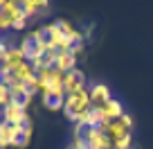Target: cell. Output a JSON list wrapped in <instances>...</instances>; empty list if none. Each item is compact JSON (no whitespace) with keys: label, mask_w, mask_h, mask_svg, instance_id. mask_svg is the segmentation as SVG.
Segmentation results:
<instances>
[{"label":"cell","mask_w":153,"mask_h":149,"mask_svg":"<svg viewBox=\"0 0 153 149\" xmlns=\"http://www.w3.org/2000/svg\"><path fill=\"white\" fill-rule=\"evenodd\" d=\"M9 29H11V20L7 18V16L0 14V34H2V32H9Z\"/></svg>","instance_id":"ac0fdd59"},{"label":"cell","mask_w":153,"mask_h":149,"mask_svg":"<svg viewBox=\"0 0 153 149\" xmlns=\"http://www.w3.org/2000/svg\"><path fill=\"white\" fill-rule=\"evenodd\" d=\"M133 118L128 115V113H124V115L120 118V120H106V122H101V127L99 129L104 131L106 136L110 138V142H117V140H122V138H126V136H131L133 133Z\"/></svg>","instance_id":"7a4b0ae2"},{"label":"cell","mask_w":153,"mask_h":149,"mask_svg":"<svg viewBox=\"0 0 153 149\" xmlns=\"http://www.w3.org/2000/svg\"><path fill=\"white\" fill-rule=\"evenodd\" d=\"M88 93H90V104L95 106V109H104V106L113 100L110 88L106 86V84H92V86L88 88Z\"/></svg>","instance_id":"8992f818"},{"label":"cell","mask_w":153,"mask_h":149,"mask_svg":"<svg viewBox=\"0 0 153 149\" xmlns=\"http://www.w3.org/2000/svg\"><path fill=\"white\" fill-rule=\"evenodd\" d=\"M54 68H56L59 72H63V75H68V72H72L76 68V57H74V54H70V52H59Z\"/></svg>","instance_id":"7c38bea8"},{"label":"cell","mask_w":153,"mask_h":149,"mask_svg":"<svg viewBox=\"0 0 153 149\" xmlns=\"http://www.w3.org/2000/svg\"><path fill=\"white\" fill-rule=\"evenodd\" d=\"M32 140V122L29 124H18L14 127V147L18 149H25Z\"/></svg>","instance_id":"30bf717a"},{"label":"cell","mask_w":153,"mask_h":149,"mask_svg":"<svg viewBox=\"0 0 153 149\" xmlns=\"http://www.w3.org/2000/svg\"><path fill=\"white\" fill-rule=\"evenodd\" d=\"M92 109V104H90V93H88V88L86 91H79V93H74V95H68L65 97V104H63V115L68 118L70 122H79L81 120V115H86L88 111Z\"/></svg>","instance_id":"6da1fadb"},{"label":"cell","mask_w":153,"mask_h":149,"mask_svg":"<svg viewBox=\"0 0 153 149\" xmlns=\"http://www.w3.org/2000/svg\"><path fill=\"white\" fill-rule=\"evenodd\" d=\"M101 111H104V118H106V120H120V118L124 115V104H122L120 100H115V97H113V100H110Z\"/></svg>","instance_id":"5bb4252c"},{"label":"cell","mask_w":153,"mask_h":149,"mask_svg":"<svg viewBox=\"0 0 153 149\" xmlns=\"http://www.w3.org/2000/svg\"><path fill=\"white\" fill-rule=\"evenodd\" d=\"M25 27H27V18H20L16 23H11V29H16V32H23Z\"/></svg>","instance_id":"d6986e66"},{"label":"cell","mask_w":153,"mask_h":149,"mask_svg":"<svg viewBox=\"0 0 153 149\" xmlns=\"http://www.w3.org/2000/svg\"><path fill=\"white\" fill-rule=\"evenodd\" d=\"M0 14L7 16L11 23H16V20L25 18L23 9H20V2H16V0H0Z\"/></svg>","instance_id":"9c48e42d"},{"label":"cell","mask_w":153,"mask_h":149,"mask_svg":"<svg viewBox=\"0 0 153 149\" xmlns=\"http://www.w3.org/2000/svg\"><path fill=\"white\" fill-rule=\"evenodd\" d=\"M27 59H25L23 50L18 48V45H9V50L5 52V57H2V63H5V70H16V68L20 66V63H25Z\"/></svg>","instance_id":"ba28073f"},{"label":"cell","mask_w":153,"mask_h":149,"mask_svg":"<svg viewBox=\"0 0 153 149\" xmlns=\"http://www.w3.org/2000/svg\"><path fill=\"white\" fill-rule=\"evenodd\" d=\"M83 140H86L88 149H113L110 138L99 129V127H90L83 131Z\"/></svg>","instance_id":"277c9868"},{"label":"cell","mask_w":153,"mask_h":149,"mask_svg":"<svg viewBox=\"0 0 153 149\" xmlns=\"http://www.w3.org/2000/svg\"><path fill=\"white\" fill-rule=\"evenodd\" d=\"M0 113H2V122H7V124H11V127H18V124H29L27 109H23V106H20L18 102H11V104H7L5 109L0 111Z\"/></svg>","instance_id":"3957f363"},{"label":"cell","mask_w":153,"mask_h":149,"mask_svg":"<svg viewBox=\"0 0 153 149\" xmlns=\"http://www.w3.org/2000/svg\"><path fill=\"white\" fill-rule=\"evenodd\" d=\"M11 75H14V79L18 84H29L34 77H36V70H34V66L29 61H25V63H20L16 70H11Z\"/></svg>","instance_id":"8fae6325"},{"label":"cell","mask_w":153,"mask_h":149,"mask_svg":"<svg viewBox=\"0 0 153 149\" xmlns=\"http://www.w3.org/2000/svg\"><path fill=\"white\" fill-rule=\"evenodd\" d=\"M11 102H14V97H11V88L0 82V111L5 109L7 104H11Z\"/></svg>","instance_id":"e0dca14e"},{"label":"cell","mask_w":153,"mask_h":149,"mask_svg":"<svg viewBox=\"0 0 153 149\" xmlns=\"http://www.w3.org/2000/svg\"><path fill=\"white\" fill-rule=\"evenodd\" d=\"M63 91H65V97L74 95L79 91H86V75H83V70L74 68L72 72H68L63 77Z\"/></svg>","instance_id":"5b68a950"},{"label":"cell","mask_w":153,"mask_h":149,"mask_svg":"<svg viewBox=\"0 0 153 149\" xmlns=\"http://www.w3.org/2000/svg\"><path fill=\"white\" fill-rule=\"evenodd\" d=\"M14 147V127L7 122H0V149Z\"/></svg>","instance_id":"9a60e30c"},{"label":"cell","mask_w":153,"mask_h":149,"mask_svg":"<svg viewBox=\"0 0 153 149\" xmlns=\"http://www.w3.org/2000/svg\"><path fill=\"white\" fill-rule=\"evenodd\" d=\"M56 27H59V32H61L63 36H68V39H72V36L76 34V27L70 23V20H63V18L56 20Z\"/></svg>","instance_id":"2e32d148"},{"label":"cell","mask_w":153,"mask_h":149,"mask_svg":"<svg viewBox=\"0 0 153 149\" xmlns=\"http://www.w3.org/2000/svg\"><path fill=\"white\" fill-rule=\"evenodd\" d=\"M41 100H43V106L48 111H63V104H65V93H48V95H43Z\"/></svg>","instance_id":"4fadbf2b"},{"label":"cell","mask_w":153,"mask_h":149,"mask_svg":"<svg viewBox=\"0 0 153 149\" xmlns=\"http://www.w3.org/2000/svg\"><path fill=\"white\" fill-rule=\"evenodd\" d=\"M48 7H50L48 0H23V2H20V9H23V14H25V18H27V20L36 18V16H41V14H45Z\"/></svg>","instance_id":"52a82bcc"}]
</instances>
